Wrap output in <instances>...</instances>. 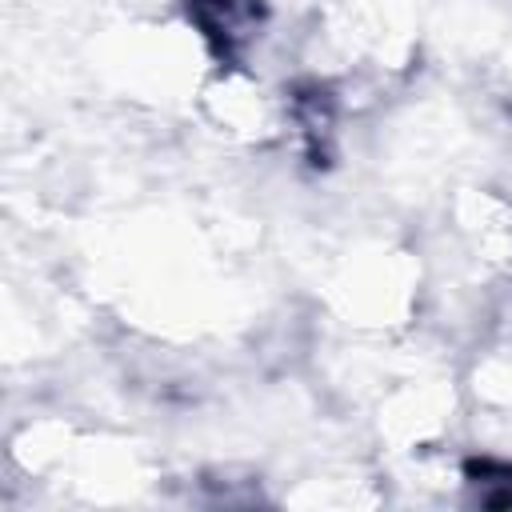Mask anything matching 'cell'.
I'll list each match as a JSON object with an SVG mask.
<instances>
[{
  "label": "cell",
  "mask_w": 512,
  "mask_h": 512,
  "mask_svg": "<svg viewBox=\"0 0 512 512\" xmlns=\"http://www.w3.org/2000/svg\"><path fill=\"white\" fill-rule=\"evenodd\" d=\"M188 20L220 60H236L264 24L260 0H188Z\"/></svg>",
  "instance_id": "cell-1"
},
{
  "label": "cell",
  "mask_w": 512,
  "mask_h": 512,
  "mask_svg": "<svg viewBox=\"0 0 512 512\" xmlns=\"http://www.w3.org/2000/svg\"><path fill=\"white\" fill-rule=\"evenodd\" d=\"M468 484L476 488L480 504H488V508H508L512 504V464L472 460L468 464Z\"/></svg>",
  "instance_id": "cell-2"
}]
</instances>
